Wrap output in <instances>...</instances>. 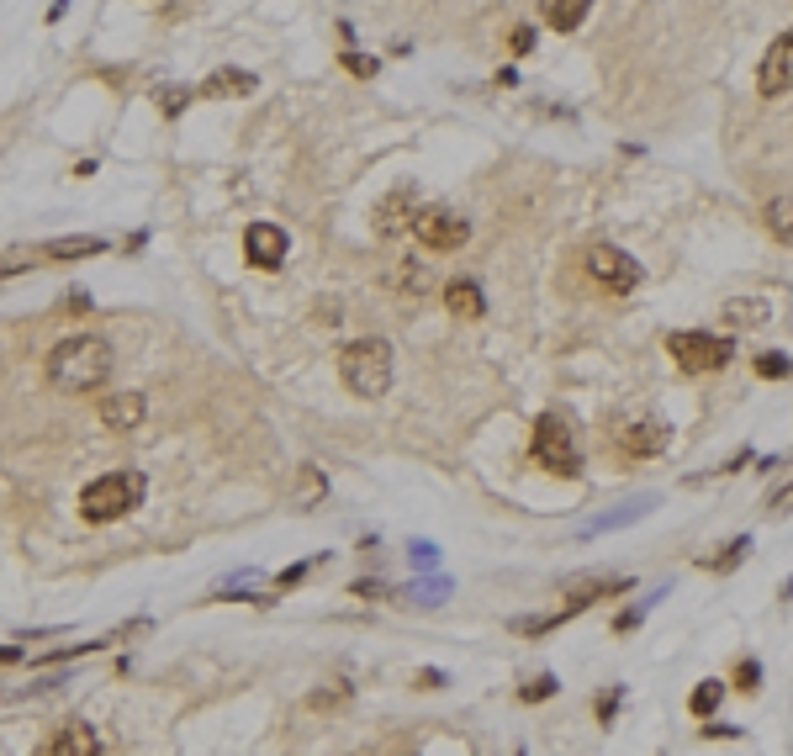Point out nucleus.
<instances>
[{
	"instance_id": "1",
	"label": "nucleus",
	"mask_w": 793,
	"mask_h": 756,
	"mask_svg": "<svg viewBox=\"0 0 793 756\" xmlns=\"http://www.w3.org/2000/svg\"><path fill=\"white\" fill-rule=\"evenodd\" d=\"M112 365H117V355L101 334H75L48 355V381L59 392H96V386L112 381Z\"/></svg>"
},
{
	"instance_id": "2",
	"label": "nucleus",
	"mask_w": 793,
	"mask_h": 756,
	"mask_svg": "<svg viewBox=\"0 0 793 756\" xmlns=\"http://www.w3.org/2000/svg\"><path fill=\"white\" fill-rule=\"evenodd\" d=\"M339 381L355 397H381L392 386V344L386 339H349L339 349Z\"/></svg>"
},
{
	"instance_id": "3",
	"label": "nucleus",
	"mask_w": 793,
	"mask_h": 756,
	"mask_svg": "<svg viewBox=\"0 0 793 756\" xmlns=\"http://www.w3.org/2000/svg\"><path fill=\"white\" fill-rule=\"evenodd\" d=\"M138 503H143V476L138 471H106L96 482H85L80 519L85 524H117L122 513H133Z\"/></svg>"
},
{
	"instance_id": "4",
	"label": "nucleus",
	"mask_w": 793,
	"mask_h": 756,
	"mask_svg": "<svg viewBox=\"0 0 793 756\" xmlns=\"http://www.w3.org/2000/svg\"><path fill=\"white\" fill-rule=\"evenodd\" d=\"M672 360L682 365L688 376H709V371H725V365L735 360V344L725 334H704V328H682V334L667 339Z\"/></svg>"
},
{
	"instance_id": "5",
	"label": "nucleus",
	"mask_w": 793,
	"mask_h": 756,
	"mask_svg": "<svg viewBox=\"0 0 793 756\" xmlns=\"http://www.w3.org/2000/svg\"><path fill=\"white\" fill-rule=\"evenodd\" d=\"M529 450H534V460H540L545 471H556V476H582V455H577V445H571V429L556 418V413H545L540 423H534V439H529Z\"/></svg>"
},
{
	"instance_id": "6",
	"label": "nucleus",
	"mask_w": 793,
	"mask_h": 756,
	"mask_svg": "<svg viewBox=\"0 0 793 756\" xmlns=\"http://www.w3.org/2000/svg\"><path fill=\"white\" fill-rule=\"evenodd\" d=\"M413 238L423 249H434V254H455L471 238V223L460 212H450V207H418L413 212Z\"/></svg>"
},
{
	"instance_id": "7",
	"label": "nucleus",
	"mask_w": 793,
	"mask_h": 756,
	"mask_svg": "<svg viewBox=\"0 0 793 756\" xmlns=\"http://www.w3.org/2000/svg\"><path fill=\"white\" fill-rule=\"evenodd\" d=\"M587 275H593V281H603L614 297H630V291L640 286V265H635L624 249H614V244L587 249Z\"/></svg>"
},
{
	"instance_id": "8",
	"label": "nucleus",
	"mask_w": 793,
	"mask_h": 756,
	"mask_svg": "<svg viewBox=\"0 0 793 756\" xmlns=\"http://www.w3.org/2000/svg\"><path fill=\"white\" fill-rule=\"evenodd\" d=\"M756 90H762L767 101H778L793 90V32H778V38L767 43L762 64H756Z\"/></svg>"
},
{
	"instance_id": "9",
	"label": "nucleus",
	"mask_w": 793,
	"mask_h": 756,
	"mask_svg": "<svg viewBox=\"0 0 793 756\" xmlns=\"http://www.w3.org/2000/svg\"><path fill=\"white\" fill-rule=\"evenodd\" d=\"M286 254H291L286 228H275V223H249V228H244V260H249L254 270H281Z\"/></svg>"
},
{
	"instance_id": "10",
	"label": "nucleus",
	"mask_w": 793,
	"mask_h": 756,
	"mask_svg": "<svg viewBox=\"0 0 793 756\" xmlns=\"http://www.w3.org/2000/svg\"><path fill=\"white\" fill-rule=\"evenodd\" d=\"M667 445H672V423H661V418H640V423H630V429L619 434L624 455H661Z\"/></svg>"
},
{
	"instance_id": "11",
	"label": "nucleus",
	"mask_w": 793,
	"mask_h": 756,
	"mask_svg": "<svg viewBox=\"0 0 793 756\" xmlns=\"http://www.w3.org/2000/svg\"><path fill=\"white\" fill-rule=\"evenodd\" d=\"M143 418H149V397H143V392H117V397L101 402V423H106V429H117V434L138 429Z\"/></svg>"
},
{
	"instance_id": "12",
	"label": "nucleus",
	"mask_w": 793,
	"mask_h": 756,
	"mask_svg": "<svg viewBox=\"0 0 793 756\" xmlns=\"http://www.w3.org/2000/svg\"><path fill=\"white\" fill-rule=\"evenodd\" d=\"M630 577H582V582H566V614H582L587 603H598L608 593H630Z\"/></svg>"
},
{
	"instance_id": "13",
	"label": "nucleus",
	"mask_w": 793,
	"mask_h": 756,
	"mask_svg": "<svg viewBox=\"0 0 793 756\" xmlns=\"http://www.w3.org/2000/svg\"><path fill=\"white\" fill-rule=\"evenodd\" d=\"M48 756H101V746H96V730H90V725H64L59 735H53Z\"/></svg>"
},
{
	"instance_id": "14",
	"label": "nucleus",
	"mask_w": 793,
	"mask_h": 756,
	"mask_svg": "<svg viewBox=\"0 0 793 756\" xmlns=\"http://www.w3.org/2000/svg\"><path fill=\"white\" fill-rule=\"evenodd\" d=\"M101 249H106V238L75 233V238H53V244H43L38 254H43V260H85V254H101Z\"/></svg>"
},
{
	"instance_id": "15",
	"label": "nucleus",
	"mask_w": 793,
	"mask_h": 756,
	"mask_svg": "<svg viewBox=\"0 0 793 756\" xmlns=\"http://www.w3.org/2000/svg\"><path fill=\"white\" fill-rule=\"evenodd\" d=\"M445 307L455 312V318H482L487 297H482V286H476V281H450L445 286Z\"/></svg>"
},
{
	"instance_id": "16",
	"label": "nucleus",
	"mask_w": 793,
	"mask_h": 756,
	"mask_svg": "<svg viewBox=\"0 0 793 756\" xmlns=\"http://www.w3.org/2000/svg\"><path fill=\"white\" fill-rule=\"evenodd\" d=\"M408 207H413V191H392V196H386L381 207H376V228H381V233L413 228V212H408Z\"/></svg>"
},
{
	"instance_id": "17",
	"label": "nucleus",
	"mask_w": 793,
	"mask_h": 756,
	"mask_svg": "<svg viewBox=\"0 0 793 756\" xmlns=\"http://www.w3.org/2000/svg\"><path fill=\"white\" fill-rule=\"evenodd\" d=\"M587 11H593V0H545V22L556 32H577L587 22Z\"/></svg>"
},
{
	"instance_id": "18",
	"label": "nucleus",
	"mask_w": 793,
	"mask_h": 756,
	"mask_svg": "<svg viewBox=\"0 0 793 756\" xmlns=\"http://www.w3.org/2000/svg\"><path fill=\"white\" fill-rule=\"evenodd\" d=\"M260 85L249 75V69H217V75L201 85V96H249V90Z\"/></svg>"
},
{
	"instance_id": "19",
	"label": "nucleus",
	"mask_w": 793,
	"mask_h": 756,
	"mask_svg": "<svg viewBox=\"0 0 793 756\" xmlns=\"http://www.w3.org/2000/svg\"><path fill=\"white\" fill-rule=\"evenodd\" d=\"M762 223L778 244H793V196H772L762 207Z\"/></svg>"
},
{
	"instance_id": "20",
	"label": "nucleus",
	"mask_w": 793,
	"mask_h": 756,
	"mask_svg": "<svg viewBox=\"0 0 793 756\" xmlns=\"http://www.w3.org/2000/svg\"><path fill=\"white\" fill-rule=\"evenodd\" d=\"M746 556H751V534H735L730 545H719V556H704L698 566H704V571H714V577H725V571H735V566H741Z\"/></svg>"
},
{
	"instance_id": "21",
	"label": "nucleus",
	"mask_w": 793,
	"mask_h": 756,
	"mask_svg": "<svg viewBox=\"0 0 793 756\" xmlns=\"http://www.w3.org/2000/svg\"><path fill=\"white\" fill-rule=\"evenodd\" d=\"M719 704H725V682H714V677H709V682H698V688L688 693V709H693L698 719H709Z\"/></svg>"
},
{
	"instance_id": "22",
	"label": "nucleus",
	"mask_w": 793,
	"mask_h": 756,
	"mask_svg": "<svg viewBox=\"0 0 793 756\" xmlns=\"http://www.w3.org/2000/svg\"><path fill=\"white\" fill-rule=\"evenodd\" d=\"M651 513V497H640V503H630L624 513H608V519H598V524H587V534H603V529H619V524H630V519H645Z\"/></svg>"
},
{
	"instance_id": "23",
	"label": "nucleus",
	"mask_w": 793,
	"mask_h": 756,
	"mask_svg": "<svg viewBox=\"0 0 793 756\" xmlns=\"http://www.w3.org/2000/svg\"><path fill=\"white\" fill-rule=\"evenodd\" d=\"M788 371H793V360L783 355V349H767V355H756V376L778 381V376H788Z\"/></svg>"
},
{
	"instance_id": "24",
	"label": "nucleus",
	"mask_w": 793,
	"mask_h": 756,
	"mask_svg": "<svg viewBox=\"0 0 793 756\" xmlns=\"http://www.w3.org/2000/svg\"><path fill=\"white\" fill-rule=\"evenodd\" d=\"M571 614L561 608V614H540V619H513V635H545V630H556V624H566Z\"/></svg>"
},
{
	"instance_id": "25",
	"label": "nucleus",
	"mask_w": 793,
	"mask_h": 756,
	"mask_svg": "<svg viewBox=\"0 0 793 756\" xmlns=\"http://www.w3.org/2000/svg\"><path fill=\"white\" fill-rule=\"evenodd\" d=\"M735 688H741V693L762 688V661H741V667H735Z\"/></svg>"
},
{
	"instance_id": "26",
	"label": "nucleus",
	"mask_w": 793,
	"mask_h": 756,
	"mask_svg": "<svg viewBox=\"0 0 793 756\" xmlns=\"http://www.w3.org/2000/svg\"><path fill=\"white\" fill-rule=\"evenodd\" d=\"M556 688H561L556 677H540V682H524L519 698H524V704H540V698H556Z\"/></svg>"
},
{
	"instance_id": "27",
	"label": "nucleus",
	"mask_w": 793,
	"mask_h": 756,
	"mask_svg": "<svg viewBox=\"0 0 793 756\" xmlns=\"http://www.w3.org/2000/svg\"><path fill=\"white\" fill-rule=\"evenodd\" d=\"M767 307L762 302H730V323H762Z\"/></svg>"
},
{
	"instance_id": "28",
	"label": "nucleus",
	"mask_w": 793,
	"mask_h": 756,
	"mask_svg": "<svg viewBox=\"0 0 793 756\" xmlns=\"http://www.w3.org/2000/svg\"><path fill=\"white\" fill-rule=\"evenodd\" d=\"M344 69H349V75H360V80H371L381 64H376V59H365V53H344Z\"/></svg>"
},
{
	"instance_id": "29",
	"label": "nucleus",
	"mask_w": 793,
	"mask_h": 756,
	"mask_svg": "<svg viewBox=\"0 0 793 756\" xmlns=\"http://www.w3.org/2000/svg\"><path fill=\"white\" fill-rule=\"evenodd\" d=\"M186 101H191V90H164L159 106H164V117H180V112H186Z\"/></svg>"
},
{
	"instance_id": "30",
	"label": "nucleus",
	"mask_w": 793,
	"mask_h": 756,
	"mask_svg": "<svg viewBox=\"0 0 793 756\" xmlns=\"http://www.w3.org/2000/svg\"><path fill=\"white\" fill-rule=\"evenodd\" d=\"M619 698H624L619 688H608V693H598V719H603V725H614V709H619Z\"/></svg>"
},
{
	"instance_id": "31",
	"label": "nucleus",
	"mask_w": 793,
	"mask_h": 756,
	"mask_svg": "<svg viewBox=\"0 0 793 756\" xmlns=\"http://www.w3.org/2000/svg\"><path fill=\"white\" fill-rule=\"evenodd\" d=\"M318 497H323V476L307 466V476H302V503H318Z\"/></svg>"
},
{
	"instance_id": "32",
	"label": "nucleus",
	"mask_w": 793,
	"mask_h": 756,
	"mask_svg": "<svg viewBox=\"0 0 793 756\" xmlns=\"http://www.w3.org/2000/svg\"><path fill=\"white\" fill-rule=\"evenodd\" d=\"M508 48L519 53V59H524V53H534V27H513V43Z\"/></svg>"
},
{
	"instance_id": "33",
	"label": "nucleus",
	"mask_w": 793,
	"mask_h": 756,
	"mask_svg": "<svg viewBox=\"0 0 793 756\" xmlns=\"http://www.w3.org/2000/svg\"><path fill=\"white\" fill-rule=\"evenodd\" d=\"M413 561H418V566H439V550H434L429 540H418V545H413Z\"/></svg>"
},
{
	"instance_id": "34",
	"label": "nucleus",
	"mask_w": 793,
	"mask_h": 756,
	"mask_svg": "<svg viewBox=\"0 0 793 756\" xmlns=\"http://www.w3.org/2000/svg\"><path fill=\"white\" fill-rule=\"evenodd\" d=\"M418 682H423V688H445V672L429 667V672H418Z\"/></svg>"
},
{
	"instance_id": "35",
	"label": "nucleus",
	"mask_w": 793,
	"mask_h": 756,
	"mask_svg": "<svg viewBox=\"0 0 793 756\" xmlns=\"http://www.w3.org/2000/svg\"><path fill=\"white\" fill-rule=\"evenodd\" d=\"M772 508H778V513H788V508H793V487H783L778 497H772Z\"/></svg>"
},
{
	"instance_id": "36",
	"label": "nucleus",
	"mask_w": 793,
	"mask_h": 756,
	"mask_svg": "<svg viewBox=\"0 0 793 756\" xmlns=\"http://www.w3.org/2000/svg\"><path fill=\"white\" fill-rule=\"evenodd\" d=\"M22 651H16V645H0V667H6V661H16Z\"/></svg>"
}]
</instances>
